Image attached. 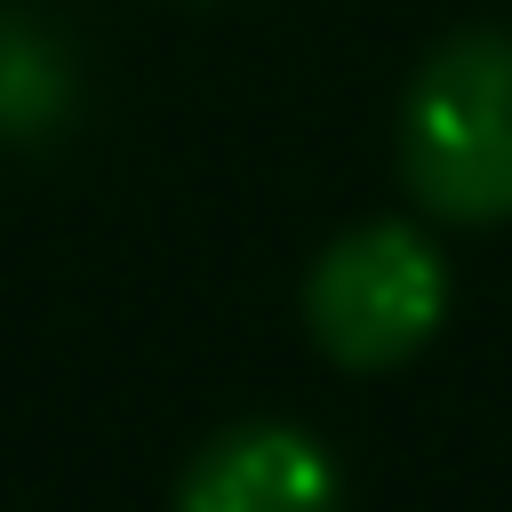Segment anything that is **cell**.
Masks as SVG:
<instances>
[{
	"label": "cell",
	"instance_id": "cell-1",
	"mask_svg": "<svg viewBox=\"0 0 512 512\" xmlns=\"http://www.w3.org/2000/svg\"><path fill=\"white\" fill-rule=\"evenodd\" d=\"M400 176L448 224L512 216V32H456L400 104Z\"/></svg>",
	"mask_w": 512,
	"mask_h": 512
},
{
	"label": "cell",
	"instance_id": "cell-2",
	"mask_svg": "<svg viewBox=\"0 0 512 512\" xmlns=\"http://www.w3.org/2000/svg\"><path fill=\"white\" fill-rule=\"evenodd\" d=\"M440 312H448V272H440V248L416 224H360L304 280L312 344L336 368H392V360H408L440 328Z\"/></svg>",
	"mask_w": 512,
	"mask_h": 512
},
{
	"label": "cell",
	"instance_id": "cell-3",
	"mask_svg": "<svg viewBox=\"0 0 512 512\" xmlns=\"http://www.w3.org/2000/svg\"><path fill=\"white\" fill-rule=\"evenodd\" d=\"M176 512H336V464L296 424H232L176 480Z\"/></svg>",
	"mask_w": 512,
	"mask_h": 512
},
{
	"label": "cell",
	"instance_id": "cell-4",
	"mask_svg": "<svg viewBox=\"0 0 512 512\" xmlns=\"http://www.w3.org/2000/svg\"><path fill=\"white\" fill-rule=\"evenodd\" d=\"M64 120H72V56L32 16L0 8V136L8 144H40Z\"/></svg>",
	"mask_w": 512,
	"mask_h": 512
}]
</instances>
